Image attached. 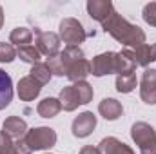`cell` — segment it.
<instances>
[{
    "mask_svg": "<svg viewBox=\"0 0 156 154\" xmlns=\"http://www.w3.org/2000/svg\"><path fill=\"white\" fill-rule=\"evenodd\" d=\"M133 54H134L136 65H142L147 69L153 62H156V42L154 44H144V45L133 49Z\"/></svg>",
    "mask_w": 156,
    "mask_h": 154,
    "instance_id": "9a60e30c",
    "label": "cell"
},
{
    "mask_svg": "<svg viewBox=\"0 0 156 154\" xmlns=\"http://www.w3.org/2000/svg\"><path fill=\"white\" fill-rule=\"evenodd\" d=\"M33 42V31L29 27H15L9 35V44L16 45V47H26L31 45Z\"/></svg>",
    "mask_w": 156,
    "mask_h": 154,
    "instance_id": "ffe728a7",
    "label": "cell"
},
{
    "mask_svg": "<svg viewBox=\"0 0 156 154\" xmlns=\"http://www.w3.org/2000/svg\"><path fill=\"white\" fill-rule=\"evenodd\" d=\"M60 56L64 58L67 69H69L71 64H75V62H78V60H83V58H85V54H83V51H82L80 45H67L64 51H60Z\"/></svg>",
    "mask_w": 156,
    "mask_h": 154,
    "instance_id": "d4e9b609",
    "label": "cell"
},
{
    "mask_svg": "<svg viewBox=\"0 0 156 154\" xmlns=\"http://www.w3.org/2000/svg\"><path fill=\"white\" fill-rule=\"evenodd\" d=\"M16 58V49L11 44L0 42V64H11Z\"/></svg>",
    "mask_w": 156,
    "mask_h": 154,
    "instance_id": "83f0119b",
    "label": "cell"
},
{
    "mask_svg": "<svg viewBox=\"0 0 156 154\" xmlns=\"http://www.w3.org/2000/svg\"><path fill=\"white\" fill-rule=\"evenodd\" d=\"M29 76H33L37 82H38L40 85L44 87V85H47L49 82H51V71H49V67H47V64H35L33 67H31V71H29Z\"/></svg>",
    "mask_w": 156,
    "mask_h": 154,
    "instance_id": "7402d4cb",
    "label": "cell"
},
{
    "mask_svg": "<svg viewBox=\"0 0 156 154\" xmlns=\"http://www.w3.org/2000/svg\"><path fill=\"white\" fill-rule=\"evenodd\" d=\"M58 37L67 45H80V44L85 42L87 33H85V29H83L80 20L73 18V16H67L58 26Z\"/></svg>",
    "mask_w": 156,
    "mask_h": 154,
    "instance_id": "277c9868",
    "label": "cell"
},
{
    "mask_svg": "<svg viewBox=\"0 0 156 154\" xmlns=\"http://www.w3.org/2000/svg\"><path fill=\"white\" fill-rule=\"evenodd\" d=\"M40 91H42V85L29 75L20 78L18 83H16V94L22 102H33L40 94Z\"/></svg>",
    "mask_w": 156,
    "mask_h": 154,
    "instance_id": "30bf717a",
    "label": "cell"
},
{
    "mask_svg": "<svg viewBox=\"0 0 156 154\" xmlns=\"http://www.w3.org/2000/svg\"><path fill=\"white\" fill-rule=\"evenodd\" d=\"M35 42H37V49H38L40 54L47 56V58H53L60 53V37L53 31H35Z\"/></svg>",
    "mask_w": 156,
    "mask_h": 154,
    "instance_id": "5b68a950",
    "label": "cell"
},
{
    "mask_svg": "<svg viewBox=\"0 0 156 154\" xmlns=\"http://www.w3.org/2000/svg\"><path fill=\"white\" fill-rule=\"evenodd\" d=\"M60 111H62L60 100L58 98H51V96L49 98H44L42 102H38V105H37V113L42 118H55Z\"/></svg>",
    "mask_w": 156,
    "mask_h": 154,
    "instance_id": "d6986e66",
    "label": "cell"
},
{
    "mask_svg": "<svg viewBox=\"0 0 156 154\" xmlns=\"http://www.w3.org/2000/svg\"><path fill=\"white\" fill-rule=\"evenodd\" d=\"M2 26H4V9L0 5V29H2Z\"/></svg>",
    "mask_w": 156,
    "mask_h": 154,
    "instance_id": "4dcf8cb0",
    "label": "cell"
},
{
    "mask_svg": "<svg viewBox=\"0 0 156 154\" xmlns=\"http://www.w3.org/2000/svg\"><path fill=\"white\" fill-rule=\"evenodd\" d=\"M140 98L147 105H156V69H145L140 80Z\"/></svg>",
    "mask_w": 156,
    "mask_h": 154,
    "instance_id": "ba28073f",
    "label": "cell"
},
{
    "mask_svg": "<svg viewBox=\"0 0 156 154\" xmlns=\"http://www.w3.org/2000/svg\"><path fill=\"white\" fill-rule=\"evenodd\" d=\"M131 138L138 145L140 154H156V131L147 121H134L131 127Z\"/></svg>",
    "mask_w": 156,
    "mask_h": 154,
    "instance_id": "7a4b0ae2",
    "label": "cell"
},
{
    "mask_svg": "<svg viewBox=\"0 0 156 154\" xmlns=\"http://www.w3.org/2000/svg\"><path fill=\"white\" fill-rule=\"evenodd\" d=\"M73 87H75V93L78 96L80 105H87L93 100L94 91H93V85L89 82H76V83H73Z\"/></svg>",
    "mask_w": 156,
    "mask_h": 154,
    "instance_id": "44dd1931",
    "label": "cell"
},
{
    "mask_svg": "<svg viewBox=\"0 0 156 154\" xmlns=\"http://www.w3.org/2000/svg\"><path fill=\"white\" fill-rule=\"evenodd\" d=\"M56 140H58L56 131L51 127H33L24 136V142L31 149V152L33 151H47V149L55 147Z\"/></svg>",
    "mask_w": 156,
    "mask_h": 154,
    "instance_id": "3957f363",
    "label": "cell"
},
{
    "mask_svg": "<svg viewBox=\"0 0 156 154\" xmlns=\"http://www.w3.org/2000/svg\"><path fill=\"white\" fill-rule=\"evenodd\" d=\"M98 113L102 114V118H105L109 121H115L123 114V107L116 98H104L98 103Z\"/></svg>",
    "mask_w": 156,
    "mask_h": 154,
    "instance_id": "5bb4252c",
    "label": "cell"
},
{
    "mask_svg": "<svg viewBox=\"0 0 156 154\" xmlns=\"http://www.w3.org/2000/svg\"><path fill=\"white\" fill-rule=\"evenodd\" d=\"M58 100H60V105H62V109H64V111H67V113H73V111H76L78 105H80V102H78V96H76V93H75V87H73V85H66V87L60 91V94H58Z\"/></svg>",
    "mask_w": 156,
    "mask_h": 154,
    "instance_id": "ac0fdd59",
    "label": "cell"
},
{
    "mask_svg": "<svg viewBox=\"0 0 156 154\" xmlns=\"http://www.w3.org/2000/svg\"><path fill=\"white\" fill-rule=\"evenodd\" d=\"M16 56L22 60V62H26V64H31V65H35V64H38L40 58H42V54L38 53V49L35 47V45H26V47H18L16 49Z\"/></svg>",
    "mask_w": 156,
    "mask_h": 154,
    "instance_id": "603a6c76",
    "label": "cell"
},
{
    "mask_svg": "<svg viewBox=\"0 0 156 154\" xmlns=\"http://www.w3.org/2000/svg\"><path fill=\"white\" fill-rule=\"evenodd\" d=\"M0 154H20L15 140H11L4 131H0Z\"/></svg>",
    "mask_w": 156,
    "mask_h": 154,
    "instance_id": "4316f807",
    "label": "cell"
},
{
    "mask_svg": "<svg viewBox=\"0 0 156 154\" xmlns=\"http://www.w3.org/2000/svg\"><path fill=\"white\" fill-rule=\"evenodd\" d=\"M102 29L109 33L116 42H120L125 49H136L145 44L144 29L136 24H131L127 18H123L116 11L102 24Z\"/></svg>",
    "mask_w": 156,
    "mask_h": 154,
    "instance_id": "6da1fadb",
    "label": "cell"
},
{
    "mask_svg": "<svg viewBox=\"0 0 156 154\" xmlns=\"http://www.w3.org/2000/svg\"><path fill=\"white\" fill-rule=\"evenodd\" d=\"M91 75V62L89 60H78L75 64H71L69 65V69H67V78L73 82V83H76V82H85V78Z\"/></svg>",
    "mask_w": 156,
    "mask_h": 154,
    "instance_id": "e0dca14e",
    "label": "cell"
},
{
    "mask_svg": "<svg viewBox=\"0 0 156 154\" xmlns=\"http://www.w3.org/2000/svg\"><path fill=\"white\" fill-rule=\"evenodd\" d=\"M13 102V80L0 67V111Z\"/></svg>",
    "mask_w": 156,
    "mask_h": 154,
    "instance_id": "2e32d148",
    "label": "cell"
},
{
    "mask_svg": "<svg viewBox=\"0 0 156 154\" xmlns=\"http://www.w3.org/2000/svg\"><path fill=\"white\" fill-rule=\"evenodd\" d=\"M2 131H4L11 140L18 142V140H22V138L26 136V132H27L29 129H27L26 120H22L20 116H7V118L4 120V123H2Z\"/></svg>",
    "mask_w": 156,
    "mask_h": 154,
    "instance_id": "8fae6325",
    "label": "cell"
},
{
    "mask_svg": "<svg viewBox=\"0 0 156 154\" xmlns=\"http://www.w3.org/2000/svg\"><path fill=\"white\" fill-rule=\"evenodd\" d=\"M115 85H116V91H118V93L129 94V93H133V91L136 89V85H138L136 75L133 73V75H123V76H116V82H115Z\"/></svg>",
    "mask_w": 156,
    "mask_h": 154,
    "instance_id": "cb8c5ba5",
    "label": "cell"
},
{
    "mask_svg": "<svg viewBox=\"0 0 156 154\" xmlns=\"http://www.w3.org/2000/svg\"><path fill=\"white\" fill-rule=\"evenodd\" d=\"M78 154H100V152H98V147L85 145V147H82V149H80V152H78Z\"/></svg>",
    "mask_w": 156,
    "mask_h": 154,
    "instance_id": "f546056e",
    "label": "cell"
},
{
    "mask_svg": "<svg viewBox=\"0 0 156 154\" xmlns=\"http://www.w3.org/2000/svg\"><path fill=\"white\" fill-rule=\"evenodd\" d=\"M98 152L100 154H134V151L127 143L120 142L115 136H107V138H104L98 143Z\"/></svg>",
    "mask_w": 156,
    "mask_h": 154,
    "instance_id": "4fadbf2b",
    "label": "cell"
},
{
    "mask_svg": "<svg viewBox=\"0 0 156 154\" xmlns=\"http://www.w3.org/2000/svg\"><path fill=\"white\" fill-rule=\"evenodd\" d=\"M115 69H116V53L115 51L100 53L91 62V75L96 78L115 75Z\"/></svg>",
    "mask_w": 156,
    "mask_h": 154,
    "instance_id": "8992f818",
    "label": "cell"
},
{
    "mask_svg": "<svg viewBox=\"0 0 156 154\" xmlns=\"http://www.w3.org/2000/svg\"><path fill=\"white\" fill-rule=\"evenodd\" d=\"M142 16H144V20H145V24L156 27V2H149V4L144 5Z\"/></svg>",
    "mask_w": 156,
    "mask_h": 154,
    "instance_id": "f1b7e54d",
    "label": "cell"
},
{
    "mask_svg": "<svg viewBox=\"0 0 156 154\" xmlns=\"http://www.w3.org/2000/svg\"><path fill=\"white\" fill-rule=\"evenodd\" d=\"M47 67H49L51 75H55V76H67V65H66L64 58L60 56V53L53 58H47Z\"/></svg>",
    "mask_w": 156,
    "mask_h": 154,
    "instance_id": "484cf974",
    "label": "cell"
},
{
    "mask_svg": "<svg viewBox=\"0 0 156 154\" xmlns=\"http://www.w3.org/2000/svg\"><path fill=\"white\" fill-rule=\"evenodd\" d=\"M136 71V60L133 54V49H122L120 53H116V69L115 75L123 76V75H133Z\"/></svg>",
    "mask_w": 156,
    "mask_h": 154,
    "instance_id": "7c38bea8",
    "label": "cell"
},
{
    "mask_svg": "<svg viewBox=\"0 0 156 154\" xmlns=\"http://www.w3.org/2000/svg\"><path fill=\"white\" fill-rule=\"evenodd\" d=\"M85 9H87V15L100 24H104L115 13V5L111 0H87Z\"/></svg>",
    "mask_w": 156,
    "mask_h": 154,
    "instance_id": "9c48e42d",
    "label": "cell"
},
{
    "mask_svg": "<svg viewBox=\"0 0 156 154\" xmlns=\"http://www.w3.org/2000/svg\"><path fill=\"white\" fill-rule=\"evenodd\" d=\"M96 116L93 114L91 111H83L73 120V125H71V131H73V136L75 138H87L93 134V131L96 129Z\"/></svg>",
    "mask_w": 156,
    "mask_h": 154,
    "instance_id": "52a82bcc",
    "label": "cell"
}]
</instances>
